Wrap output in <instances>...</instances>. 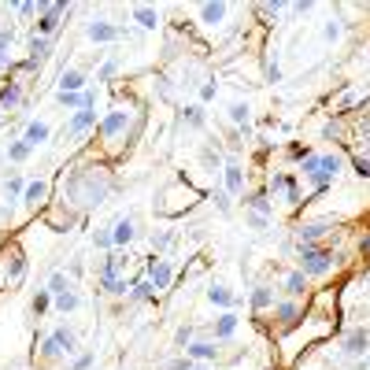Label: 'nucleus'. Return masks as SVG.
<instances>
[{
	"label": "nucleus",
	"mask_w": 370,
	"mask_h": 370,
	"mask_svg": "<svg viewBox=\"0 0 370 370\" xmlns=\"http://www.w3.org/2000/svg\"><path fill=\"white\" fill-rule=\"evenodd\" d=\"M185 355H189L193 363H219L222 348H219L215 337H200V341H193V345L185 348Z\"/></svg>",
	"instance_id": "9d476101"
},
{
	"label": "nucleus",
	"mask_w": 370,
	"mask_h": 370,
	"mask_svg": "<svg viewBox=\"0 0 370 370\" xmlns=\"http://www.w3.org/2000/svg\"><path fill=\"white\" fill-rule=\"evenodd\" d=\"M52 137V126H48V118H30L22 130V141L30 144V149H41V144Z\"/></svg>",
	"instance_id": "2eb2a0df"
},
{
	"label": "nucleus",
	"mask_w": 370,
	"mask_h": 370,
	"mask_svg": "<svg viewBox=\"0 0 370 370\" xmlns=\"http://www.w3.org/2000/svg\"><path fill=\"white\" fill-rule=\"evenodd\" d=\"M189 366H193V359H189V355L181 352V355H174V359H170V363H167L163 370H189Z\"/></svg>",
	"instance_id": "49530a36"
},
{
	"label": "nucleus",
	"mask_w": 370,
	"mask_h": 370,
	"mask_svg": "<svg viewBox=\"0 0 370 370\" xmlns=\"http://www.w3.org/2000/svg\"><path fill=\"white\" fill-rule=\"evenodd\" d=\"M274 52V48H270ZM267 82H282V67H278V52L267 60Z\"/></svg>",
	"instance_id": "c03bdc74"
},
{
	"label": "nucleus",
	"mask_w": 370,
	"mask_h": 370,
	"mask_svg": "<svg viewBox=\"0 0 370 370\" xmlns=\"http://www.w3.org/2000/svg\"><path fill=\"white\" fill-rule=\"evenodd\" d=\"M248 303H252V311H270L274 303H278L274 285H256L252 293H248Z\"/></svg>",
	"instance_id": "4be33fe9"
},
{
	"label": "nucleus",
	"mask_w": 370,
	"mask_h": 370,
	"mask_svg": "<svg viewBox=\"0 0 370 370\" xmlns=\"http://www.w3.org/2000/svg\"><path fill=\"white\" fill-rule=\"evenodd\" d=\"M52 308V293H48V289L41 285V289H37V293H34V303H30V315H34V319H41V315Z\"/></svg>",
	"instance_id": "473e14b6"
},
{
	"label": "nucleus",
	"mask_w": 370,
	"mask_h": 370,
	"mask_svg": "<svg viewBox=\"0 0 370 370\" xmlns=\"http://www.w3.org/2000/svg\"><path fill=\"white\" fill-rule=\"evenodd\" d=\"M92 248H111V252H115V245H111V226H100L97 233H92Z\"/></svg>",
	"instance_id": "ea45409f"
},
{
	"label": "nucleus",
	"mask_w": 370,
	"mask_h": 370,
	"mask_svg": "<svg viewBox=\"0 0 370 370\" xmlns=\"http://www.w3.org/2000/svg\"><path fill=\"white\" fill-rule=\"evenodd\" d=\"M152 296H156V285L149 282V278H141L137 285H130V296L126 300L130 303H144V300H152Z\"/></svg>",
	"instance_id": "7c9ffc66"
},
{
	"label": "nucleus",
	"mask_w": 370,
	"mask_h": 370,
	"mask_svg": "<svg viewBox=\"0 0 370 370\" xmlns=\"http://www.w3.org/2000/svg\"><path fill=\"white\" fill-rule=\"evenodd\" d=\"M92 363H97V352H78L67 359V370H92Z\"/></svg>",
	"instance_id": "c9c22d12"
},
{
	"label": "nucleus",
	"mask_w": 370,
	"mask_h": 370,
	"mask_svg": "<svg viewBox=\"0 0 370 370\" xmlns=\"http://www.w3.org/2000/svg\"><path fill=\"white\" fill-rule=\"evenodd\" d=\"M130 15H134V22L141 26V30H156V26H160V11H156V8L137 4L134 11H130Z\"/></svg>",
	"instance_id": "cd10ccee"
},
{
	"label": "nucleus",
	"mask_w": 370,
	"mask_h": 370,
	"mask_svg": "<svg viewBox=\"0 0 370 370\" xmlns=\"http://www.w3.org/2000/svg\"><path fill=\"white\" fill-rule=\"evenodd\" d=\"M359 248H363V252L370 256V233H366V237H363V241H359Z\"/></svg>",
	"instance_id": "603ef678"
},
{
	"label": "nucleus",
	"mask_w": 370,
	"mask_h": 370,
	"mask_svg": "<svg viewBox=\"0 0 370 370\" xmlns=\"http://www.w3.org/2000/svg\"><path fill=\"white\" fill-rule=\"evenodd\" d=\"M355 174L370 178V156H355Z\"/></svg>",
	"instance_id": "09e8293b"
},
{
	"label": "nucleus",
	"mask_w": 370,
	"mask_h": 370,
	"mask_svg": "<svg viewBox=\"0 0 370 370\" xmlns=\"http://www.w3.org/2000/svg\"><path fill=\"white\" fill-rule=\"evenodd\" d=\"M245 181H248V178H245V167L237 163V160H226V163H222V189H226L233 200H237V196L245 200Z\"/></svg>",
	"instance_id": "423d86ee"
},
{
	"label": "nucleus",
	"mask_w": 370,
	"mask_h": 370,
	"mask_svg": "<svg viewBox=\"0 0 370 370\" xmlns=\"http://www.w3.org/2000/svg\"><path fill=\"white\" fill-rule=\"evenodd\" d=\"M0 118H4V111H0Z\"/></svg>",
	"instance_id": "864d4df0"
},
{
	"label": "nucleus",
	"mask_w": 370,
	"mask_h": 370,
	"mask_svg": "<svg viewBox=\"0 0 370 370\" xmlns=\"http://www.w3.org/2000/svg\"><path fill=\"white\" fill-rule=\"evenodd\" d=\"M85 82H89V78H85V71H63L60 74V92H85Z\"/></svg>",
	"instance_id": "393cba45"
},
{
	"label": "nucleus",
	"mask_w": 370,
	"mask_h": 370,
	"mask_svg": "<svg viewBox=\"0 0 370 370\" xmlns=\"http://www.w3.org/2000/svg\"><path fill=\"white\" fill-rule=\"evenodd\" d=\"M329 230H334V222H329V219H322V222H303V226H296V245L300 248H311V245H319Z\"/></svg>",
	"instance_id": "9b49d317"
},
{
	"label": "nucleus",
	"mask_w": 370,
	"mask_h": 370,
	"mask_svg": "<svg viewBox=\"0 0 370 370\" xmlns=\"http://www.w3.org/2000/svg\"><path fill=\"white\" fill-rule=\"evenodd\" d=\"M19 104H22V85L19 82L0 85V111H15Z\"/></svg>",
	"instance_id": "b1692460"
},
{
	"label": "nucleus",
	"mask_w": 370,
	"mask_h": 370,
	"mask_svg": "<svg viewBox=\"0 0 370 370\" xmlns=\"http://www.w3.org/2000/svg\"><path fill=\"white\" fill-rule=\"evenodd\" d=\"M189 370H215V363H193Z\"/></svg>",
	"instance_id": "3c124183"
},
{
	"label": "nucleus",
	"mask_w": 370,
	"mask_h": 370,
	"mask_svg": "<svg viewBox=\"0 0 370 370\" xmlns=\"http://www.w3.org/2000/svg\"><path fill=\"white\" fill-rule=\"evenodd\" d=\"M45 289L52 293V300L63 296V293H71V289H74V274H67V270H52L48 282H45Z\"/></svg>",
	"instance_id": "5701e85b"
},
{
	"label": "nucleus",
	"mask_w": 370,
	"mask_h": 370,
	"mask_svg": "<svg viewBox=\"0 0 370 370\" xmlns=\"http://www.w3.org/2000/svg\"><path fill=\"white\" fill-rule=\"evenodd\" d=\"M274 315H278V322L289 329V326H296V319L303 315V303L300 300H278L274 303Z\"/></svg>",
	"instance_id": "6ab92c4d"
},
{
	"label": "nucleus",
	"mask_w": 370,
	"mask_h": 370,
	"mask_svg": "<svg viewBox=\"0 0 370 370\" xmlns=\"http://www.w3.org/2000/svg\"><path fill=\"white\" fill-rule=\"evenodd\" d=\"M85 37L92 45H111V41H118L123 37V26H115V22H108V19H92L89 26H85Z\"/></svg>",
	"instance_id": "6e6552de"
},
{
	"label": "nucleus",
	"mask_w": 370,
	"mask_h": 370,
	"mask_svg": "<svg viewBox=\"0 0 370 370\" xmlns=\"http://www.w3.org/2000/svg\"><path fill=\"white\" fill-rule=\"evenodd\" d=\"M118 67H123V60H118V56L104 60V63H100V71H97V78H100V82H111V78L118 74Z\"/></svg>",
	"instance_id": "4c0bfd02"
},
{
	"label": "nucleus",
	"mask_w": 370,
	"mask_h": 370,
	"mask_svg": "<svg viewBox=\"0 0 370 370\" xmlns=\"http://www.w3.org/2000/svg\"><path fill=\"white\" fill-rule=\"evenodd\" d=\"M211 200H215V207L222 211V215H230V207H233V196L222 189V185H215V193H211Z\"/></svg>",
	"instance_id": "58836bf2"
},
{
	"label": "nucleus",
	"mask_w": 370,
	"mask_h": 370,
	"mask_svg": "<svg viewBox=\"0 0 370 370\" xmlns=\"http://www.w3.org/2000/svg\"><path fill=\"white\" fill-rule=\"evenodd\" d=\"M241 204L252 211V215H263V219H270V215H274V204L267 200V193H252V196H245Z\"/></svg>",
	"instance_id": "bb28decb"
},
{
	"label": "nucleus",
	"mask_w": 370,
	"mask_h": 370,
	"mask_svg": "<svg viewBox=\"0 0 370 370\" xmlns=\"http://www.w3.org/2000/svg\"><path fill=\"white\" fill-rule=\"evenodd\" d=\"M207 300L215 303V308H222V311H233V303H237V296L230 293L226 282H211L207 285Z\"/></svg>",
	"instance_id": "aec40b11"
},
{
	"label": "nucleus",
	"mask_w": 370,
	"mask_h": 370,
	"mask_svg": "<svg viewBox=\"0 0 370 370\" xmlns=\"http://www.w3.org/2000/svg\"><path fill=\"white\" fill-rule=\"evenodd\" d=\"M30 156H34V149H30V144H26L22 137L8 144V163H26Z\"/></svg>",
	"instance_id": "2f4dec72"
},
{
	"label": "nucleus",
	"mask_w": 370,
	"mask_h": 370,
	"mask_svg": "<svg viewBox=\"0 0 370 370\" xmlns=\"http://www.w3.org/2000/svg\"><path fill=\"white\" fill-rule=\"evenodd\" d=\"M22 274H26V259L22 256H11V270H8V282L15 285V282H22Z\"/></svg>",
	"instance_id": "a19ab883"
},
{
	"label": "nucleus",
	"mask_w": 370,
	"mask_h": 370,
	"mask_svg": "<svg viewBox=\"0 0 370 370\" xmlns=\"http://www.w3.org/2000/svg\"><path fill=\"white\" fill-rule=\"evenodd\" d=\"M41 355L45 359H71V355H78V334L71 326H56L52 334L41 341Z\"/></svg>",
	"instance_id": "7ed1b4c3"
},
{
	"label": "nucleus",
	"mask_w": 370,
	"mask_h": 370,
	"mask_svg": "<svg viewBox=\"0 0 370 370\" xmlns=\"http://www.w3.org/2000/svg\"><path fill=\"white\" fill-rule=\"evenodd\" d=\"M8 48H11V26H8V30H0V63L8 60Z\"/></svg>",
	"instance_id": "de8ad7c7"
},
{
	"label": "nucleus",
	"mask_w": 370,
	"mask_h": 370,
	"mask_svg": "<svg viewBox=\"0 0 370 370\" xmlns=\"http://www.w3.org/2000/svg\"><path fill=\"white\" fill-rule=\"evenodd\" d=\"M196 15H200L204 26H219L222 19L230 15V8L226 4H200V8H196Z\"/></svg>",
	"instance_id": "a878e982"
},
{
	"label": "nucleus",
	"mask_w": 370,
	"mask_h": 370,
	"mask_svg": "<svg viewBox=\"0 0 370 370\" xmlns=\"http://www.w3.org/2000/svg\"><path fill=\"white\" fill-rule=\"evenodd\" d=\"M308 285H311V278L303 274V270H289L285 278H282V289L293 300H300V296H308Z\"/></svg>",
	"instance_id": "a211bd4d"
},
{
	"label": "nucleus",
	"mask_w": 370,
	"mask_h": 370,
	"mask_svg": "<svg viewBox=\"0 0 370 370\" xmlns=\"http://www.w3.org/2000/svg\"><path fill=\"white\" fill-rule=\"evenodd\" d=\"M82 296H78L74 293V289H71V293H63V296H56V300H52V308H56L60 315H74V311H82Z\"/></svg>",
	"instance_id": "c85d7f7f"
},
{
	"label": "nucleus",
	"mask_w": 370,
	"mask_h": 370,
	"mask_svg": "<svg viewBox=\"0 0 370 370\" xmlns=\"http://www.w3.org/2000/svg\"><path fill=\"white\" fill-rule=\"evenodd\" d=\"M130 118H134V111H130V108H115V111H108V115H104L100 118V134L104 137H118V134H123V130L130 126Z\"/></svg>",
	"instance_id": "f8f14e48"
},
{
	"label": "nucleus",
	"mask_w": 370,
	"mask_h": 370,
	"mask_svg": "<svg viewBox=\"0 0 370 370\" xmlns=\"http://www.w3.org/2000/svg\"><path fill=\"white\" fill-rule=\"evenodd\" d=\"M215 97H219V82H204L200 85V108H204V104H211Z\"/></svg>",
	"instance_id": "79ce46f5"
},
{
	"label": "nucleus",
	"mask_w": 370,
	"mask_h": 370,
	"mask_svg": "<svg viewBox=\"0 0 370 370\" xmlns=\"http://www.w3.org/2000/svg\"><path fill=\"white\" fill-rule=\"evenodd\" d=\"M181 123H189V126H204V123H207V115H204L200 104H189V108L181 111Z\"/></svg>",
	"instance_id": "e433bc0d"
},
{
	"label": "nucleus",
	"mask_w": 370,
	"mask_h": 370,
	"mask_svg": "<svg viewBox=\"0 0 370 370\" xmlns=\"http://www.w3.org/2000/svg\"><path fill=\"white\" fill-rule=\"evenodd\" d=\"M22 189H26V178H19V174L4 181V193H8V196H22Z\"/></svg>",
	"instance_id": "37998d69"
},
{
	"label": "nucleus",
	"mask_w": 370,
	"mask_h": 370,
	"mask_svg": "<svg viewBox=\"0 0 370 370\" xmlns=\"http://www.w3.org/2000/svg\"><path fill=\"white\" fill-rule=\"evenodd\" d=\"M341 352H345L348 359H363V355L370 352V334H366L363 326L348 329V334H345V341H341Z\"/></svg>",
	"instance_id": "1a4fd4ad"
},
{
	"label": "nucleus",
	"mask_w": 370,
	"mask_h": 370,
	"mask_svg": "<svg viewBox=\"0 0 370 370\" xmlns=\"http://www.w3.org/2000/svg\"><path fill=\"white\" fill-rule=\"evenodd\" d=\"M245 222H248V226H252L256 233H263V230L270 226V219H263V215H252V211H248V215H245Z\"/></svg>",
	"instance_id": "a18cd8bd"
},
{
	"label": "nucleus",
	"mask_w": 370,
	"mask_h": 370,
	"mask_svg": "<svg viewBox=\"0 0 370 370\" xmlns=\"http://www.w3.org/2000/svg\"><path fill=\"white\" fill-rule=\"evenodd\" d=\"M100 126V118H97V108H82V111H74L71 118H67V126H63V137H82V134H89V130H97Z\"/></svg>",
	"instance_id": "20e7f679"
},
{
	"label": "nucleus",
	"mask_w": 370,
	"mask_h": 370,
	"mask_svg": "<svg viewBox=\"0 0 370 370\" xmlns=\"http://www.w3.org/2000/svg\"><path fill=\"white\" fill-rule=\"evenodd\" d=\"M193 341H196V326L193 322H185V326H178V334H174V348H189L193 345Z\"/></svg>",
	"instance_id": "72a5a7b5"
},
{
	"label": "nucleus",
	"mask_w": 370,
	"mask_h": 370,
	"mask_svg": "<svg viewBox=\"0 0 370 370\" xmlns=\"http://www.w3.org/2000/svg\"><path fill=\"white\" fill-rule=\"evenodd\" d=\"M226 115H230V123L248 137V126H252V104H248V100H230V111Z\"/></svg>",
	"instance_id": "dca6fc26"
},
{
	"label": "nucleus",
	"mask_w": 370,
	"mask_h": 370,
	"mask_svg": "<svg viewBox=\"0 0 370 370\" xmlns=\"http://www.w3.org/2000/svg\"><path fill=\"white\" fill-rule=\"evenodd\" d=\"M341 263V256H334L329 248H319V245H311V248H300V256H296V270H303L308 278H322L329 274Z\"/></svg>",
	"instance_id": "f03ea898"
},
{
	"label": "nucleus",
	"mask_w": 370,
	"mask_h": 370,
	"mask_svg": "<svg viewBox=\"0 0 370 370\" xmlns=\"http://www.w3.org/2000/svg\"><path fill=\"white\" fill-rule=\"evenodd\" d=\"M45 200H48V181H45V178L26 181V189H22V204H26V207H41Z\"/></svg>",
	"instance_id": "412c9836"
},
{
	"label": "nucleus",
	"mask_w": 370,
	"mask_h": 370,
	"mask_svg": "<svg viewBox=\"0 0 370 370\" xmlns=\"http://www.w3.org/2000/svg\"><path fill=\"white\" fill-rule=\"evenodd\" d=\"M341 170H345V160H341L337 152L303 156V160H300V174L311 181V189H326V185H334L341 178Z\"/></svg>",
	"instance_id": "f257e3e1"
},
{
	"label": "nucleus",
	"mask_w": 370,
	"mask_h": 370,
	"mask_svg": "<svg viewBox=\"0 0 370 370\" xmlns=\"http://www.w3.org/2000/svg\"><path fill=\"white\" fill-rule=\"evenodd\" d=\"M149 241H152V252L160 256V252H167V248L174 245V233H170V230H156V233L149 237Z\"/></svg>",
	"instance_id": "f704fd0d"
},
{
	"label": "nucleus",
	"mask_w": 370,
	"mask_h": 370,
	"mask_svg": "<svg viewBox=\"0 0 370 370\" xmlns=\"http://www.w3.org/2000/svg\"><path fill=\"white\" fill-rule=\"evenodd\" d=\"M134 241H137V219L134 215H118L111 222V245L123 252V248H130Z\"/></svg>",
	"instance_id": "39448f33"
},
{
	"label": "nucleus",
	"mask_w": 370,
	"mask_h": 370,
	"mask_svg": "<svg viewBox=\"0 0 370 370\" xmlns=\"http://www.w3.org/2000/svg\"><path fill=\"white\" fill-rule=\"evenodd\" d=\"M341 34H345V22H341L337 15H329V19L322 22V45H337Z\"/></svg>",
	"instance_id": "c756f323"
},
{
	"label": "nucleus",
	"mask_w": 370,
	"mask_h": 370,
	"mask_svg": "<svg viewBox=\"0 0 370 370\" xmlns=\"http://www.w3.org/2000/svg\"><path fill=\"white\" fill-rule=\"evenodd\" d=\"M237 326H241V315H237V311H222L219 319L211 322V337L222 345V341H230V337L237 334Z\"/></svg>",
	"instance_id": "4468645a"
},
{
	"label": "nucleus",
	"mask_w": 370,
	"mask_h": 370,
	"mask_svg": "<svg viewBox=\"0 0 370 370\" xmlns=\"http://www.w3.org/2000/svg\"><path fill=\"white\" fill-rule=\"evenodd\" d=\"M270 193L274 196H285V204H300V189H296V178L285 174V170H278L270 178Z\"/></svg>",
	"instance_id": "ddd939ff"
},
{
	"label": "nucleus",
	"mask_w": 370,
	"mask_h": 370,
	"mask_svg": "<svg viewBox=\"0 0 370 370\" xmlns=\"http://www.w3.org/2000/svg\"><path fill=\"white\" fill-rule=\"evenodd\" d=\"M56 104L63 111H82V108H92V92L85 89V92H56Z\"/></svg>",
	"instance_id": "f3484780"
},
{
	"label": "nucleus",
	"mask_w": 370,
	"mask_h": 370,
	"mask_svg": "<svg viewBox=\"0 0 370 370\" xmlns=\"http://www.w3.org/2000/svg\"><path fill=\"white\" fill-rule=\"evenodd\" d=\"M15 11H19L22 19H34V15H37V4H30V0H26V4H15Z\"/></svg>",
	"instance_id": "8fccbe9b"
},
{
	"label": "nucleus",
	"mask_w": 370,
	"mask_h": 370,
	"mask_svg": "<svg viewBox=\"0 0 370 370\" xmlns=\"http://www.w3.org/2000/svg\"><path fill=\"white\" fill-rule=\"evenodd\" d=\"M144 274H149V282L156 285V293H163V289L170 285V278H174V263L163 259V256H152L149 267H144Z\"/></svg>",
	"instance_id": "0eeeda50"
}]
</instances>
